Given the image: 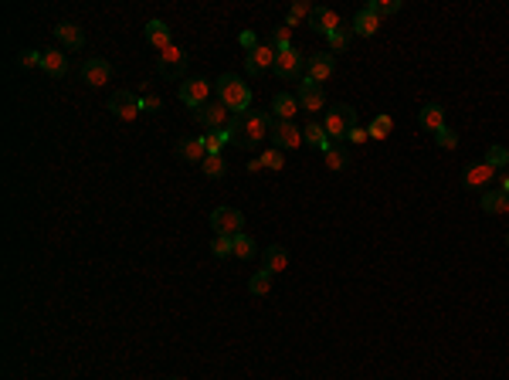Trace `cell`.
Here are the masks:
<instances>
[{"instance_id":"cell-22","label":"cell","mask_w":509,"mask_h":380,"mask_svg":"<svg viewBox=\"0 0 509 380\" xmlns=\"http://www.w3.org/2000/svg\"><path fill=\"white\" fill-rule=\"evenodd\" d=\"M176 156H183L187 163H204V156H207V150H204V136L180 139V143H176Z\"/></svg>"},{"instance_id":"cell-20","label":"cell","mask_w":509,"mask_h":380,"mask_svg":"<svg viewBox=\"0 0 509 380\" xmlns=\"http://www.w3.org/2000/svg\"><path fill=\"white\" fill-rule=\"evenodd\" d=\"M55 38L65 44V48H72V51H79L82 44H85V34H82L79 24H72V20H61L58 27H55Z\"/></svg>"},{"instance_id":"cell-38","label":"cell","mask_w":509,"mask_h":380,"mask_svg":"<svg viewBox=\"0 0 509 380\" xmlns=\"http://www.w3.org/2000/svg\"><path fill=\"white\" fill-rule=\"evenodd\" d=\"M258 163L269 167V170H282V167H285V156H282V150H265L258 156Z\"/></svg>"},{"instance_id":"cell-41","label":"cell","mask_w":509,"mask_h":380,"mask_svg":"<svg viewBox=\"0 0 509 380\" xmlns=\"http://www.w3.org/2000/svg\"><path fill=\"white\" fill-rule=\"evenodd\" d=\"M20 68H41V61H44V51H34V48H27V51H20L18 55Z\"/></svg>"},{"instance_id":"cell-5","label":"cell","mask_w":509,"mask_h":380,"mask_svg":"<svg viewBox=\"0 0 509 380\" xmlns=\"http://www.w3.org/2000/svg\"><path fill=\"white\" fill-rule=\"evenodd\" d=\"M228 115H231V113H228V106H224L221 99H211L207 106H200V109H197L194 119L204 126V129H207V133H217V129H224V126L231 122Z\"/></svg>"},{"instance_id":"cell-19","label":"cell","mask_w":509,"mask_h":380,"mask_svg":"<svg viewBox=\"0 0 509 380\" xmlns=\"http://www.w3.org/2000/svg\"><path fill=\"white\" fill-rule=\"evenodd\" d=\"M418 122H421V129H428V133H438V129H445V109H442L438 102H428V106H421V113H418Z\"/></svg>"},{"instance_id":"cell-40","label":"cell","mask_w":509,"mask_h":380,"mask_svg":"<svg viewBox=\"0 0 509 380\" xmlns=\"http://www.w3.org/2000/svg\"><path fill=\"white\" fill-rule=\"evenodd\" d=\"M434 143H438L442 150H455V146H458V133L445 126V129H438V133H434Z\"/></svg>"},{"instance_id":"cell-13","label":"cell","mask_w":509,"mask_h":380,"mask_svg":"<svg viewBox=\"0 0 509 380\" xmlns=\"http://www.w3.org/2000/svg\"><path fill=\"white\" fill-rule=\"evenodd\" d=\"M79 75L85 85H105V82L112 78V65L102 61V58H89V61H82Z\"/></svg>"},{"instance_id":"cell-10","label":"cell","mask_w":509,"mask_h":380,"mask_svg":"<svg viewBox=\"0 0 509 380\" xmlns=\"http://www.w3.org/2000/svg\"><path fill=\"white\" fill-rule=\"evenodd\" d=\"M275 58H278V51H275L269 41H262L254 51H248V55H245V72H248V75H262V72L275 68Z\"/></svg>"},{"instance_id":"cell-14","label":"cell","mask_w":509,"mask_h":380,"mask_svg":"<svg viewBox=\"0 0 509 380\" xmlns=\"http://www.w3.org/2000/svg\"><path fill=\"white\" fill-rule=\"evenodd\" d=\"M278 78H299V72H302V55L295 51V48H289V51H282V55L275 58V68H272Z\"/></svg>"},{"instance_id":"cell-34","label":"cell","mask_w":509,"mask_h":380,"mask_svg":"<svg viewBox=\"0 0 509 380\" xmlns=\"http://www.w3.org/2000/svg\"><path fill=\"white\" fill-rule=\"evenodd\" d=\"M367 11H371V14H377V18H391V14H397V11H401V0H371V4H367Z\"/></svg>"},{"instance_id":"cell-12","label":"cell","mask_w":509,"mask_h":380,"mask_svg":"<svg viewBox=\"0 0 509 380\" xmlns=\"http://www.w3.org/2000/svg\"><path fill=\"white\" fill-rule=\"evenodd\" d=\"M306 27H309V31H316V34H323V38H330L333 31H340V27H343V18H340L336 11H330V7H316L313 18L306 20Z\"/></svg>"},{"instance_id":"cell-37","label":"cell","mask_w":509,"mask_h":380,"mask_svg":"<svg viewBox=\"0 0 509 380\" xmlns=\"http://www.w3.org/2000/svg\"><path fill=\"white\" fill-rule=\"evenodd\" d=\"M486 163H489L492 170L506 167V163H509V150H506V146H489V153H486Z\"/></svg>"},{"instance_id":"cell-3","label":"cell","mask_w":509,"mask_h":380,"mask_svg":"<svg viewBox=\"0 0 509 380\" xmlns=\"http://www.w3.org/2000/svg\"><path fill=\"white\" fill-rule=\"evenodd\" d=\"M353 126H360V122H356V109H353V106H336V109H330V113L323 115V129L330 133V139H333V143H343Z\"/></svg>"},{"instance_id":"cell-11","label":"cell","mask_w":509,"mask_h":380,"mask_svg":"<svg viewBox=\"0 0 509 380\" xmlns=\"http://www.w3.org/2000/svg\"><path fill=\"white\" fill-rule=\"evenodd\" d=\"M272 143H275V150H299L306 139H302V129H299L295 122H282V119H275Z\"/></svg>"},{"instance_id":"cell-28","label":"cell","mask_w":509,"mask_h":380,"mask_svg":"<svg viewBox=\"0 0 509 380\" xmlns=\"http://www.w3.org/2000/svg\"><path fill=\"white\" fill-rule=\"evenodd\" d=\"M313 4H306V0H299V4H292L289 7V14H285V27H299V24H306V20L313 18Z\"/></svg>"},{"instance_id":"cell-23","label":"cell","mask_w":509,"mask_h":380,"mask_svg":"<svg viewBox=\"0 0 509 380\" xmlns=\"http://www.w3.org/2000/svg\"><path fill=\"white\" fill-rule=\"evenodd\" d=\"M492 177H496V170H492L489 163H486V160H482V163H472L469 170H465V177H462V180H465V187H475V190H482L486 187V184H489Z\"/></svg>"},{"instance_id":"cell-1","label":"cell","mask_w":509,"mask_h":380,"mask_svg":"<svg viewBox=\"0 0 509 380\" xmlns=\"http://www.w3.org/2000/svg\"><path fill=\"white\" fill-rule=\"evenodd\" d=\"M214 92H217V99L228 106V113H235V115H248V113H252V109H248V106H252V89H248V85H245L238 75H231V72L217 78Z\"/></svg>"},{"instance_id":"cell-27","label":"cell","mask_w":509,"mask_h":380,"mask_svg":"<svg viewBox=\"0 0 509 380\" xmlns=\"http://www.w3.org/2000/svg\"><path fill=\"white\" fill-rule=\"evenodd\" d=\"M391 133H394V119H391L387 113L373 115L371 126H367V136H371V139H387Z\"/></svg>"},{"instance_id":"cell-30","label":"cell","mask_w":509,"mask_h":380,"mask_svg":"<svg viewBox=\"0 0 509 380\" xmlns=\"http://www.w3.org/2000/svg\"><path fill=\"white\" fill-rule=\"evenodd\" d=\"M254 238H248L245 231L241 234H235V258H241V262H248V258H254Z\"/></svg>"},{"instance_id":"cell-44","label":"cell","mask_w":509,"mask_h":380,"mask_svg":"<svg viewBox=\"0 0 509 380\" xmlns=\"http://www.w3.org/2000/svg\"><path fill=\"white\" fill-rule=\"evenodd\" d=\"M499 190H503V194H506V197H509V173H506V177H503V184H499Z\"/></svg>"},{"instance_id":"cell-31","label":"cell","mask_w":509,"mask_h":380,"mask_svg":"<svg viewBox=\"0 0 509 380\" xmlns=\"http://www.w3.org/2000/svg\"><path fill=\"white\" fill-rule=\"evenodd\" d=\"M200 170H204V177L217 180V177H224V173H228V163H224V156H204Z\"/></svg>"},{"instance_id":"cell-43","label":"cell","mask_w":509,"mask_h":380,"mask_svg":"<svg viewBox=\"0 0 509 380\" xmlns=\"http://www.w3.org/2000/svg\"><path fill=\"white\" fill-rule=\"evenodd\" d=\"M241 48H245V51H254V48H258V44H262V41H258V34H254V31H241Z\"/></svg>"},{"instance_id":"cell-33","label":"cell","mask_w":509,"mask_h":380,"mask_svg":"<svg viewBox=\"0 0 509 380\" xmlns=\"http://www.w3.org/2000/svg\"><path fill=\"white\" fill-rule=\"evenodd\" d=\"M248 289H252L254 296H269L272 292V275L262 268V272H254L252 279H248Z\"/></svg>"},{"instance_id":"cell-45","label":"cell","mask_w":509,"mask_h":380,"mask_svg":"<svg viewBox=\"0 0 509 380\" xmlns=\"http://www.w3.org/2000/svg\"><path fill=\"white\" fill-rule=\"evenodd\" d=\"M506 248H509V234H506Z\"/></svg>"},{"instance_id":"cell-29","label":"cell","mask_w":509,"mask_h":380,"mask_svg":"<svg viewBox=\"0 0 509 380\" xmlns=\"http://www.w3.org/2000/svg\"><path fill=\"white\" fill-rule=\"evenodd\" d=\"M269 44H272L278 55H282V51H289V48H292V27H285V24H282V27H275L272 38H269Z\"/></svg>"},{"instance_id":"cell-2","label":"cell","mask_w":509,"mask_h":380,"mask_svg":"<svg viewBox=\"0 0 509 380\" xmlns=\"http://www.w3.org/2000/svg\"><path fill=\"white\" fill-rule=\"evenodd\" d=\"M241 119V133H238V146L241 150H254L265 136H272L275 126V115L272 113H248V115H238Z\"/></svg>"},{"instance_id":"cell-25","label":"cell","mask_w":509,"mask_h":380,"mask_svg":"<svg viewBox=\"0 0 509 380\" xmlns=\"http://www.w3.org/2000/svg\"><path fill=\"white\" fill-rule=\"evenodd\" d=\"M146 41L157 48V55L167 51V48H170V27H167L163 20H150V24H146Z\"/></svg>"},{"instance_id":"cell-32","label":"cell","mask_w":509,"mask_h":380,"mask_svg":"<svg viewBox=\"0 0 509 380\" xmlns=\"http://www.w3.org/2000/svg\"><path fill=\"white\" fill-rule=\"evenodd\" d=\"M139 109H143V113H160V109H163L160 95L153 92L150 85H143V89H139Z\"/></svg>"},{"instance_id":"cell-21","label":"cell","mask_w":509,"mask_h":380,"mask_svg":"<svg viewBox=\"0 0 509 380\" xmlns=\"http://www.w3.org/2000/svg\"><path fill=\"white\" fill-rule=\"evenodd\" d=\"M333 72H336V58L333 55H313L309 58V75L306 78H313L316 85H319V82H326Z\"/></svg>"},{"instance_id":"cell-16","label":"cell","mask_w":509,"mask_h":380,"mask_svg":"<svg viewBox=\"0 0 509 380\" xmlns=\"http://www.w3.org/2000/svg\"><path fill=\"white\" fill-rule=\"evenodd\" d=\"M295 113H302V106H299V99L289 92H278L272 99V115L275 119H282V122H292Z\"/></svg>"},{"instance_id":"cell-6","label":"cell","mask_w":509,"mask_h":380,"mask_svg":"<svg viewBox=\"0 0 509 380\" xmlns=\"http://www.w3.org/2000/svg\"><path fill=\"white\" fill-rule=\"evenodd\" d=\"M211 228H214V234L235 238V234H241V228H245V214L235 208H214L211 210Z\"/></svg>"},{"instance_id":"cell-24","label":"cell","mask_w":509,"mask_h":380,"mask_svg":"<svg viewBox=\"0 0 509 380\" xmlns=\"http://www.w3.org/2000/svg\"><path fill=\"white\" fill-rule=\"evenodd\" d=\"M265 272H269V275H278V272H285V268H289V251H285V248L282 245H269L265 248Z\"/></svg>"},{"instance_id":"cell-26","label":"cell","mask_w":509,"mask_h":380,"mask_svg":"<svg viewBox=\"0 0 509 380\" xmlns=\"http://www.w3.org/2000/svg\"><path fill=\"white\" fill-rule=\"evenodd\" d=\"M482 210H489V214H509V197L503 190H482Z\"/></svg>"},{"instance_id":"cell-39","label":"cell","mask_w":509,"mask_h":380,"mask_svg":"<svg viewBox=\"0 0 509 380\" xmlns=\"http://www.w3.org/2000/svg\"><path fill=\"white\" fill-rule=\"evenodd\" d=\"M323 160H326V167H330V170H343V167L350 163V160H347V153L340 150V146L326 150V153H323Z\"/></svg>"},{"instance_id":"cell-46","label":"cell","mask_w":509,"mask_h":380,"mask_svg":"<svg viewBox=\"0 0 509 380\" xmlns=\"http://www.w3.org/2000/svg\"><path fill=\"white\" fill-rule=\"evenodd\" d=\"M170 380H180V377H170Z\"/></svg>"},{"instance_id":"cell-15","label":"cell","mask_w":509,"mask_h":380,"mask_svg":"<svg viewBox=\"0 0 509 380\" xmlns=\"http://www.w3.org/2000/svg\"><path fill=\"white\" fill-rule=\"evenodd\" d=\"M41 72H48L51 78H68V72H72V65H68V55H65V51H58V48L44 51Z\"/></svg>"},{"instance_id":"cell-8","label":"cell","mask_w":509,"mask_h":380,"mask_svg":"<svg viewBox=\"0 0 509 380\" xmlns=\"http://www.w3.org/2000/svg\"><path fill=\"white\" fill-rule=\"evenodd\" d=\"M109 113L116 115V119H122V122H133V119L143 113V109H139V92H129V89L116 92L109 99Z\"/></svg>"},{"instance_id":"cell-9","label":"cell","mask_w":509,"mask_h":380,"mask_svg":"<svg viewBox=\"0 0 509 380\" xmlns=\"http://www.w3.org/2000/svg\"><path fill=\"white\" fill-rule=\"evenodd\" d=\"M295 99H299V106H302V113H319V109H326V92H323V85H316L313 78H302L299 82V92H295Z\"/></svg>"},{"instance_id":"cell-7","label":"cell","mask_w":509,"mask_h":380,"mask_svg":"<svg viewBox=\"0 0 509 380\" xmlns=\"http://www.w3.org/2000/svg\"><path fill=\"white\" fill-rule=\"evenodd\" d=\"M157 72L163 78H183V72H187V51L183 48H167V51H160L157 55Z\"/></svg>"},{"instance_id":"cell-18","label":"cell","mask_w":509,"mask_h":380,"mask_svg":"<svg viewBox=\"0 0 509 380\" xmlns=\"http://www.w3.org/2000/svg\"><path fill=\"white\" fill-rule=\"evenodd\" d=\"M350 27H353V34H360V38H373V34L380 31V18H377V14H371V11L363 7V11H356V14H353Z\"/></svg>"},{"instance_id":"cell-42","label":"cell","mask_w":509,"mask_h":380,"mask_svg":"<svg viewBox=\"0 0 509 380\" xmlns=\"http://www.w3.org/2000/svg\"><path fill=\"white\" fill-rule=\"evenodd\" d=\"M371 136H367V129L363 126H353L350 133H347V143H353V146H360V143H367Z\"/></svg>"},{"instance_id":"cell-36","label":"cell","mask_w":509,"mask_h":380,"mask_svg":"<svg viewBox=\"0 0 509 380\" xmlns=\"http://www.w3.org/2000/svg\"><path fill=\"white\" fill-rule=\"evenodd\" d=\"M326 44H330V55H340V51H347V44H350V31H347V27L333 31V34L326 38Z\"/></svg>"},{"instance_id":"cell-17","label":"cell","mask_w":509,"mask_h":380,"mask_svg":"<svg viewBox=\"0 0 509 380\" xmlns=\"http://www.w3.org/2000/svg\"><path fill=\"white\" fill-rule=\"evenodd\" d=\"M302 139H306V146H313V150H319V153H326V150H333L336 143L330 139V133L323 129V122H309L306 129H302Z\"/></svg>"},{"instance_id":"cell-35","label":"cell","mask_w":509,"mask_h":380,"mask_svg":"<svg viewBox=\"0 0 509 380\" xmlns=\"http://www.w3.org/2000/svg\"><path fill=\"white\" fill-rule=\"evenodd\" d=\"M211 251H214V258H231V255H235V238H228V234H214Z\"/></svg>"},{"instance_id":"cell-4","label":"cell","mask_w":509,"mask_h":380,"mask_svg":"<svg viewBox=\"0 0 509 380\" xmlns=\"http://www.w3.org/2000/svg\"><path fill=\"white\" fill-rule=\"evenodd\" d=\"M176 95H180V102L187 106V109H200V106H207L211 102V82L207 78H183L180 82V89H176Z\"/></svg>"}]
</instances>
